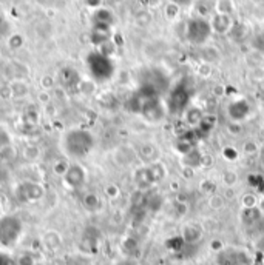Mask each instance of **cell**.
<instances>
[{
    "label": "cell",
    "mask_w": 264,
    "mask_h": 265,
    "mask_svg": "<svg viewBox=\"0 0 264 265\" xmlns=\"http://www.w3.org/2000/svg\"><path fill=\"white\" fill-rule=\"evenodd\" d=\"M242 150H244V153L246 154H253V153H256V144L255 142H252V140H247L246 144H244V147H242Z\"/></svg>",
    "instance_id": "83f0119b"
},
{
    "label": "cell",
    "mask_w": 264,
    "mask_h": 265,
    "mask_svg": "<svg viewBox=\"0 0 264 265\" xmlns=\"http://www.w3.org/2000/svg\"><path fill=\"white\" fill-rule=\"evenodd\" d=\"M84 205H85L88 210H98V208H99V197H98L95 193H88V194L84 197Z\"/></svg>",
    "instance_id": "ac0fdd59"
},
{
    "label": "cell",
    "mask_w": 264,
    "mask_h": 265,
    "mask_svg": "<svg viewBox=\"0 0 264 265\" xmlns=\"http://www.w3.org/2000/svg\"><path fill=\"white\" fill-rule=\"evenodd\" d=\"M212 33L210 22L204 17H193L185 24V37L192 45H204Z\"/></svg>",
    "instance_id": "7a4b0ae2"
},
{
    "label": "cell",
    "mask_w": 264,
    "mask_h": 265,
    "mask_svg": "<svg viewBox=\"0 0 264 265\" xmlns=\"http://www.w3.org/2000/svg\"><path fill=\"white\" fill-rule=\"evenodd\" d=\"M225 113H227V117H229L230 122L239 124V122L246 120L250 116L252 108H250V104L246 99H236V100H233V102H230L227 105Z\"/></svg>",
    "instance_id": "5b68a950"
},
{
    "label": "cell",
    "mask_w": 264,
    "mask_h": 265,
    "mask_svg": "<svg viewBox=\"0 0 264 265\" xmlns=\"http://www.w3.org/2000/svg\"><path fill=\"white\" fill-rule=\"evenodd\" d=\"M24 45H25V37H24L22 34L14 33V34L10 36V39H8V47H10V50L17 51V50H21Z\"/></svg>",
    "instance_id": "9a60e30c"
},
{
    "label": "cell",
    "mask_w": 264,
    "mask_h": 265,
    "mask_svg": "<svg viewBox=\"0 0 264 265\" xmlns=\"http://www.w3.org/2000/svg\"><path fill=\"white\" fill-rule=\"evenodd\" d=\"M68 168H70V164L65 162V160H58L54 165H53V171L56 176H61V177H65V174L68 173Z\"/></svg>",
    "instance_id": "e0dca14e"
},
{
    "label": "cell",
    "mask_w": 264,
    "mask_h": 265,
    "mask_svg": "<svg viewBox=\"0 0 264 265\" xmlns=\"http://www.w3.org/2000/svg\"><path fill=\"white\" fill-rule=\"evenodd\" d=\"M42 87H44L45 90L53 88V87H54V80H53V77H51V76H45V77L42 79Z\"/></svg>",
    "instance_id": "4dcf8cb0"
},
{
    "label": "cell",
    "mask_w": 264,
    "mask_h": 265,
    "mask_svg": "<svg viewBox=\"0 0 264 265\" xmlns=\"http://www.w3.org/2000/svg\"><path fill=\"white\" fill-rule=\"evenodd\" d=\"M34 263H36L34 257L28 253L21 254V257L17 259V265H34Z\"/></svg>",
    "instance_id": "d4e9b609"
},
{
    "label": "cell",
    "mask_w": 264,
    "mask_h": 265,
    "mask_svg": "<svg viewBox=\"0 0 264 265\" xmlns=\"http://www.w3.org/2000/svg\"><path fill=\"white\" fill-rule=\"evenodd\" d=\"M95 21H96V25H101V27H110L111 22H113V13L107 8H99L96 10L95 13Z\"/></svg>",
    "instance_id": "7c38bea8"
},
{
    "label": "cell",
    "mask_w": 264,
    "mask_h": 265,
    "mask_svg": "<svg viewBox=\"0 0 264 265\" xmlns=\"http://www.w3.org/2000/svg\"><path fill=\"white\" fill-rule=\"evenodd\" d=\"M242 208H255L256 207V197L250 193H246L241 199Z\"/></svg>",
    "instance_id": "44dd1931"
},
{
    "label": "cell",
    "mask_w": 264,
    "mask_h": 265,
    "mask_svg": "<svg viewBox=\"0 0 264 265\" xmlns=\"http://www.w3.org/2000/svg\"><path fill=\"white\" fill-rule=\"evenodd\" d=\"M218 262L219 265H238V263H244L239 260V253L232 251V250H222L218 256Z\"/></svg>",
    "instance_id": "30bf717a"
},
{
    "label": "cell",
    "mask_w": 264,
    "mask_h": 265,
    "mask_svg": "<svg viewBox=\"0 0 264 265\" xmlns=\"http://www.w3.org/2000/svg\"><path fill=\"white\" fill-rule=\"evenodd\" d=\"M85 180H87V171H85V168L81 167V165H78V164L70 165L68 173L64 177V184L68 188L76 190V188H81L85 184Z\"/></svg>",
    "instance_id": "8992f818"
},
{
    "label": "cell",
    "mask_w": 264,
    "mask_h": 265,
    "mask_svg": "<svg viewBox=\"0 0 264 265\" xmlns=\"http://www.w3.org/2000/svg\"><path fill=\"white\" fill-rule=\"evenodd\" d=\"M210 248H212L213 251L221 253V251L224 250V243H222V240H219V239H213V240L210 242Z\"/></svg>",
    "instance_id": "f1b7e54d"
},
{
    "label": "cell",
    "mask_w": 264,
    "mask_h": 265,
    "mask_svg": "<svg viewBox=\"0 0 264 265\" xmlns=\"http://www.w3.org/2000/svg\"><path fill=\"white\" fill-rule=\"evenodd\" d=\"M0 57H2V51H0Z\"/></svg>",
    "instance_id": "836d02e7"
},
{
    "label": "cell",
    "mask_w": 264,
    "mask_h": 265,
    "mask_svg": "<svg viewBox=\"0 0 264 265\" xmlns=\"http://www.w3.org/2000/svg\"><path fill=\"white\" fill-rule=\"evenodd\" d=\"M84 2L88 8H93V10H99L102 5V0H84Z\"/></svg>",
    "instance_id": "f546056e"
},
{
    "label": "cell",
    "mask_w": 264,
    "mask_h": 265,
    "mask_svg": "<svg viewBox=\"0 0 264 265\" xmlns=\"http://www.w3.org/2000/svg\"><path fill=\"white\" fill-rule=\"evenodd\" d=\"M150 173H152L153 182H158V180H161L165 176V171H164V167L162 165H153L150 168Z\"/></svg>",
    "instance_id": "ffe728a7"
},
{
    "label": "cell",
    "mask_w": 264,
    "mask_h": 265,
    "mask_svg": "<svg viewBox=\"0 0 264 265\" xmlns=\"http://www.w3.org/2000/svg\"><path fill=\"white\" fill-rule=\"evenodd\" d=\"M222 156H224L227 160L233 162V160H236V159L239 157V153H238V150H236V148H233V147H227V148H224Z\"/></svg>",
    "instance_id": "603a6c76"
},
{
    "label": "cell",
    "mask_w": 264,
    "mask_h": 265,
    "mask_svg": "<svg viewBox=\"0 0 264 265\" xmlns=\"http://www.w3.org/2000/svg\"><path fill=\"white\" fill-rule=\"evenodd\" d=\"M215 127H216V117L213 114H204L201 124L198 125V128H195V131H198L199 134H210Z\"/></svg>",
    "instance_id": "8fae6325"
},
{
    "label": "cell",
    "mask_w": 264,
    "mask_h": 265,
    "mask_svg": "<svg viewBox=\"0 0 264 265\" xmlns=\"http://www.w3.org/2000/svg\"><path fill=\"white\" fill-rule=\"evenodd\" d=\"M190 104V90L185 84H179L170 93L168 97V108L173 113H182L188 108Z\"/></svg>",
    "instance_id": "3957f363"
},
{
    "label": "cell",
    "mask_w": 264,
    "mask_h": 265,
    "mask_svg": "<svg viewBox=\"0 0 264 265\" xmlns=\"http://www.w3.org/2000/svg\"><path fill=\"white\" fill-rule=\"evenodd\" d=\"M181 236L185 243H196L202 237V230L196 225H187V227H184Z\"/></svg>",
    "instance_id": "9c48e42d"
},
{
    "label": "cell",
    "mask_w": 264,
    "mask_h": 265,
    "mask_svg": "<svg viewBox=\"0 0 264 265\" xmlns=\"http://www.w3.org/2000/svg\"><path fill=\"white\" fill-rule=\"evenodd\" d=\"M95 145V137L90 131L85 130H71L65 136V150L70 156L84 157L87 156Z\"/></svg>",
    "instance_id": "6da1fadb"
},
{
    "label": "cell",
    "mask_w": 264,
    "mask_h": 265,
    "mask_svg": "<svg viewBox=\"0 0 264 265\" xmlns=\"http://www.w3.org/2000/svg\"><path fill=\"white\" fill-rule=\"evenodd\" d=\"M170 2L175 4V5H178L181 8V7H188L193 2V0H170Z\"/></svg>",
    "instance_id": "1f68e13d"
},
{
    "label": "cell",
    "mask_w": 264,
    "mask_h": 265,
    "mask_svg": "<svg viewBox=\"0 0 264 265\" xmlns=\"http://www.w3.org/2000/svg\"><path fill=\"white\" fill-rule=\"evenodd\" d=\"M210 27L212 31L216 34H227L233 30V21L232 16H225V14H213L212 21H210Z\"/></svg>",
    "instance_id": "52a82bcc"
},
{
    "label": "cell",
    "mask_w": 264,
    "mask_h": 265,
    "mask_svg": "<svg viewBox=\"0 0 264 265\" xmlns=\"http://www.w3.org/2000/svg\"><path fill=\"white\" fill-rule=\"evenodd\" d=\"M259 216H261V213L256 207L255 208H242L244 222H255L256 219H259Z\"/></svg>",
    "instance_id": "2e32d148"
},
{
    "label": "cell",
    "mask_w": 264,
    "mask_h": 265,
    "mask_svg": "<svg viewBox=\"0 0 264 265\" xmlns=\"http://www.w3.org/2000/svg\"><path fill=\"white\" fill-rule=\"evenodd\" d=\"M213 8H215L216 14L232 16V13L235 11V4H233V0H216Z\"/></svg>",
    "instance_id": "4fadbf2b"
},
{
    "label": "cell",
    "mask_w": 264,
    "mask_h": 265,
    "mask_svg": "<svg viewBox=\"0 0 264 265\" xmlns=\"http://www.w3.org/2000/svg\"><path fill=\"white\" fill-rule=\"evenodd\" d=\"M238 265H246V263H238Z\"/></svg>",
    "instance_id": "e575fe53"
},
{
    "label": "cell",
    "mask_w": 264,
    "mask_h": 265,
    "mask_svg": "<svg viewBox=\"0 0 264 265\" xmlns=\"http://www.w3.org/2000/svg\"><path fill=\"white\" fill-rule=\"evenodd\" d=\"M229 128H230L232 134H238V133L241 131V125L236 124V122H230V124H229Z\"/></svg>",
    "instance_id": "d6a6232c"
},
{
    "label": "cell",
    "mask_w": 264,
    "mask_h": 265,
    "mask_svg": "<svg viewBox=\"0 0 264 265\" xmlns=\"http://www.w3.org/2000/svg\"><path fill=\"white\" fill-rule=\"evenodd\" d=\"M105 194H107L108 197H111V199L118 197V196H119V187L115 185V184H110V185L105 188Z\"/></svg>",
    "instance_id": "4316f807"
},
{
    "label": "cell",
    "mask_w": 264,
    "mask_h": 265,
    "mask_svg": "<svg viewBox=\"0 0 264 265\" xmlns=\"http://www.w3.org/2000/svg\"><path fill=\"white\" fill-rule=\"evenodd\" d=\"M184 245H185V242H184L182 236H173V237H168V239L165 240V247H167L170 251H173V253L181 251V250L184 248Z\"/></svg>",
    "instance_id": "5bb4252c"
},
{
    "label": "cell",
    "mask_w": 264,
    "mask_h": 265,
    "mask_svg": "<svg viewBox=\"0 0 264 265\" xmlns=\"http://www.w3.org/2000/svg\"><path fill=\"white\" fill-rule=\"evenodd\" d=\"M222 180L227 187H233L238 182V174L235 171H225L222 174Z\"/></svg>",
    "instance_id": "7402d4cb"
},
{
    "label": "cell",
    "mask_w": 264,
    "mask_h": 265,
    "mask_svg": "<svg viewBox=\"0 0 264 265\" xmlns=\"http://www.w3.org/2000/svg\"><path fill=\"white\" fill-rule=\"evenodd\" d=\"M139 111L142 113V116L148 122H161L162 117L165 116V108L162 107V104H161V100L158 97L142 100Z\"/></svg>",
    "instance_id": "277c9868"
},
{
    "label": "cell",
    "mask_w": 264,
    "mask_h": 265,
    "mask_svg": "<svg viewBox=\"0 0 264 265\" xmlns=\"http://www.w3.org/2000/svg\"><path fill=\"white\" fill-rule=\"evenodd\" d=\"M209 205H210V208H213V210H221L224 205H225V199L222 197V196H219V194H210V197H209Z\"/></svg>",
    "instance_id": "d6986e66"
},
{
    "label": "cell",
    "mask_w": 264,
    "mask_h": 265,
    "mask_svg": "<svg viewBox=\"0 0 264 265\" xmlns=\"http://www.w3.org/2000/svg\"><path fill=\"white\" fill-rule=\"evenodd\" d=\"M178 14H179V7L170 2V4L165 7V16H167L168 19H175Z\"/></svg>",
    "instance_id": "cb8c5ba5"
},
{
    "label": "cell",
    "mask_w": 264,
    "mask_h": 265,
    "mask_svg": "<svg viewBox=\"0 0 264 265\" xmlns=\"http://www.w3.org/2000/svg\"><path fill=\"white\" fill-rule=\"evenodd\" d=\"M215 184L213 182H210V180H204L202 184H201V190H202V193H205V194H213L215 193Z\"/></svg>",
    "instance_id": "484cf974"
},
{
    "label": "cell",
    "mask_w": 264,
    "mask_h": 265,
    "mask_svg": "<svg viewBox=\"0 0 264 265\" xmlns=\"http://www.w3.org/2000/svg\"><path fill=\"white\" fill-rule=\"evenodd\" d=\"M204 117V113L201 108L198 107H188L185 111H184V119H185V124L192 128H198V125L201 124Z\"/></svg>",
    "instance_id": "ba28073f"
}]
</instances>
